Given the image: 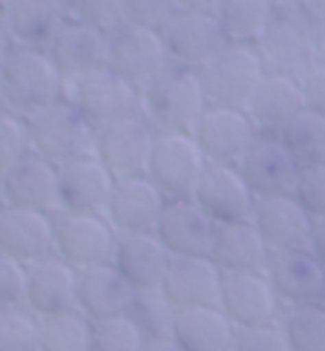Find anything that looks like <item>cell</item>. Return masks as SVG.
I'll return each instance as SVG.
<instances>
[{
    "instance_id": "cell-1",
    "label": "cell",
    "mask_w": 325,
    "mask_h": 351,
    "mask_svg": "<svg viewBox=\"0 0 325 351\" xmlns=\"http://www.w3.org/2000/svg\"><path fill=\"white\" fill-rule=\"evenodd\" d=\"M322 32L325 26L305 9H276L254 47L259 49L268 72H285L302 81L314 66L325 64Z\"/></svg>"
},
{
    "instance_id": "cell-2",
    "label": "cell",
    "mask_w": 325,
    "mask_h": 351,
    "mask_svg": "<svg viewBox=\"0 0 325 351\" xmlns=\"http://www.w3.org/2000/svg\"><path fill=\"white\" fill-rule=\"evenodd\" d=\"M0 84H3L9 112L32 119L58 101H67L69 81L55 66L49 49L14 47L6 64L0 66Z\"/></svg>"
},
{
    "instance_id": "cell-3",
    "label": "cell",
    "mask_w": 325,
    "mask_h": 351,
    "mask_svg": "<svg viewBox=\"0 0 325 351\" xmlns=\"http://www.w3.org/2000/svg\"><path fill=\"white\" fill-rule=\"evenodd\" d=\"M210 107L204 84L196 69L170 66L144 90V119L158 133H190Z\"/></svg>"
},
{
    "instance_id": "cell-4",
    "label": "cell",
    "mask_w": 325,
    "mask_h": 351,
    "mask_svg": "<svg viewBox=\"0 0 325 351\" xmlns=\"http://www.w3.org/2000/svg\"><path fill=\"white\" fill-rule=\"evenodd\" d=\"M199 72L208 101L216 107L248 110L254 101L262 78L268 75L259 49L254 43H228L219 55H213Z\"/></svg>"
},
{
    "instance_id": "cell-5",
    "label": "cell",
    "mask_w": 325,
    "mask_h": 351,
    "mask_svg": "<svg viewBox=\"0 0 325 351\" xmlns=\"http://www.w3.org/2000/svg\"><path fill=\"white\" fill-rule=\"evenodd\" d=\"M26 121L29 138H32V153L47 158L55 167L72 162V158L95 156L98 130L86 121V115L72 101H58V104L40 110Z\"/></svg>"
},
{
    "instance_id": "cell-6",
    "label": "cell",
    "mask_w": 325,
    "mask_h": 351,
    "mask_svg": "<svg viewBox=\"0 0 325 351\" xmlns=\"http://www.w3.org/2000/svg\"><path fill=\"white\" fill-rule=\"evenodd\" d=\"M67 101H72L95 130L144 112V93L110 66L69 81Z\"/></svg>"
},
{
    "instance_id": "cell-7",
    "label": "cell",
    "mask_w": 325,
    "mask_h": 351,
    "mask_svg": "<svg viewBox=\"0 0 325 351\" xmlns=\"http://www.w3.org/2000/svg\"><path fill=\"white\" fill-rule=\"evenodd\" d=\"M170 52L161 32L136 23H121L110 32V69L136 84L144 93L158 75L170 69Z\"/></svg>"
},
{
    "instance_id": "cell-8",
    "label": "cell",
    "mask_w": 325,
    "mask_h": 351,
    "mask_svg": "<svg viewBox=\"0 0 325 351\" xmlns=\"http://www.w3.org/2000/svg\"><path fill=\"white\" fill-rule=\"evenodd\" d=\"M118 230L107 216L95 213H55V254L72 268L107 265L115 256Z\"/></svg>"
},
{
    "instance_id": "cell-9",
    "label": "cell",
    "mask_w": 325,
    "mask_h": 351,
    "mask_svg": "<svg viewBox=\"0 0 325 351\" xmlns=\"http://www.w3.org/2000/svg\"><path fill=\"white\" fill-rule=\"evenodd\" d=\"M208 170V158L190 133H158L147 176L167 199H193L199 179Z\"/></svg>"
},
{
    "instance_id": "cell-10",
    "label": "cell",
    "mask_w": 325,
    "mask_h": 351,
    "mask_svg": "<svg viewBox=\"0 0 325 351\" xmlns=\"http://www.w3.org/2000/svg\"><path fill=\"white\" fill-rule=\"evenodd\" d=\"M158 130L144 115H127L112 124L98 127L95 133V156L107 165L115 179L141 176L150 167V156L156 147Z\"/></svg>"
},
{
    "instance_id": "cell-11",
    "label": "cell",
    "mask_w": 325,
    "mask_h": 351,
    "mask_svg": "<svg viewBox=\"0 0 325 351\" xmlns=\"http://www.w3.org/2000/svg\"><path fill=\"white\" fill-rule=\"evenodd\" d=\"M219 308L236 328H256L282 323V302L268 280V274H225L221 271Z\"/></svg>"
},
{
    "instance_id": "cell-12",
    "label": "cell",
    "mask_w": 325,
    "mask_h": 351,
    "mask_svg": "<svg viewBox=\"0 0 325 351\" xmlns=\"http://www.w3.org/2000/svg\"><path fill=\"white\" fill-rule=\"evenodd\" d=\"M193 138L202 147L204 158H208V165L239 167L248 147L256 138V127H254V121H250L248 110L210 104L202 112V119L193 130Z\"/></svg>"
},
{
    "instance_id": "cell-13",
    "label": "cell",
    "mask_w": 325,
    "mask_h": 351,
    "mask_svg": "<svg viewBox=\"0 0 325 351\" xmlns=\"http://www.w3.org/2000/svg\"><path fill=\"white\" fill-rule=\"evenodd\" d=\"M161 38L167 43L170 61L187 69H202L213 55H219L230 43L216 14L187 9L176 12V18L161 29Z\"/></svg>"
},
{
    "instance_id": "cell-14",
    "label": "cell",
    "mask_w": 325,
    "mask_h": 351,
    "mask_svg": "<svg viewBox=\"0 0 325 351\" xmlns=\"http://www.w3.org/2000/svg\"><path fill=\"white\" fill-rule=\"evenodd\" d=\"M115 176L98 156L72 158V162L58 167V193H61L64 213H95L107 216Z\"/></svg>"
},
{
    "instance_id": "cell-15",
    "label": "cell",
    "mask_w": 325,
    "mask_h": 351,
    "mask_svg": "<svg viewBox=\"0 0 325 351\" xmlns=\"http://www.w3.org/2000/svg\"><path fill=\"white\" fill-rule=\"evenodd\" d=\"M239 173L245 176V182L254 190L256 199H268V196L293 193L300 165L293 162V156L288 153L279 136L256 133L254 144H250L245 158L239 162Z\"/></svg>"
},
{
    "instance_id": "cell-16",
    "label": "cell",
    "mask_w": 325,
    "mask_h": 351,
    "mask_svg": "<svg viewBox=\"0 0 325 351\" xmlns=\"http://www.w3.org/2000/svg\"><path fill=\"white\" fill-rule=\"evenodd\" d=\"M193 202L216 225L254 219V208H256L254 190L248 187L245 176L233 165H208V170H204L193 190Z\"/></svg>"
},
{
    "instance_id": "cell-17",
    "label": "cell",
    "mask_w": 325,
    "mask_h": 351,
    "mask_svg": "<svg viewBox=\"0 0 325 351\" xmlns=\"http://www.w3.org/2000/svg\"><path fill=\"white\" fill-rule=\"evenodd\" d=\"M254 225L259 228L262 239L268 242L271 254H293L311 247L314 219L293 199V193L256 199Z\"/></svg>"
},
{
    "instance_id": "cell-18",
    "label": "cell",
    "mask_w": 325,
    "mask_h": 351,
    "mask_svg": "<svg viewBox=\"0 0 325 351\" xmlns=\"http://www.w3.org/2000/svg\"><path fill=\"white\" fill-rule=\"evenodd\" d=\"M165 204L167 196L147 173L127 176L115 182L107 219L118 233H153Z\"/></svg>"
},
{
    "instance_id": "cell-19",
    "label": "cell",
    "mask_w": 325,
    "mask_h": 351,
    "mask_svg": "<svg viewBox=\"0 0 325 351\" xmlns=\"http://www.w3.org/2000/svg\"><path fill=\"white\" fill-rule=\"evenodd\" d=\"M0 196L6 208L61 213V193H58V167L40 156H26L6 176H0Z\"/></svg>"
},
{
    "instance_id": "cell-20",
    "label": "cell",
    "mask_w": 325,
    "mask_h": 351,
    "mask_svg": "<svg viewBox=\"0 0 325 351\" xmlns=\"http://www.w3.org/2000/svg\"><path fill=\"white\" fill-rule=\"evenodd\" d=\"M216 222L193 199H167L156 237L170 251V256H210Z\"/></svg>"
},
{
    "instance_id": "cell-21",
    "label": "cell",
    "mask_w": 325,
    "mask_h": 351,
    "mask_svg": "<svg viewBox=\"0 0 325 351\" xmlns=\"http://www.w3.org/2000/svg\"><path fill=\"white\" fill-rule=\"evenodd\" d=\"M161 294L176 311L219 305L221 268L210 256H173Z\"/></svg>"
},
{
    "instance_id": "cell-22",
    "label": "cell",
    "mask_w": 325,
    "mask_h": 351,
    "mask_svg": "<svg viewBox=\"0 0 325 351\" xmlns=\"http://www.w3.org/2000/svg\"><path fill=\"white\" fill-rule=\"evenodd\" d=\"M26 308L38 317H52L78 308V268H72L58 254L29 265Z\"/></svg>"
},
{
    "instance_id": "cell-23",
    "label": "cell",
    "mask_w": 325,
    "mask_h": 351,
    "mask_svg": "<svg viewBox=\"0 0 325 351\" xmlns=\"http://www.w3.org/2000/svg\"><path fill=\"white\" fill-rule=\"evenodd\" d=\"M170 251L153 233H118L112 265L132 291H161L170 271Z\"/></svg>"
},
{
    "instance_id": "cell-24",
    "label": "cell",
    "mask_w": 325,
    "mask_h": 351,
    "mask_svg": "<svg viewBox=\"0 0 325 351\" xmlns=\"http://www.w3.org/2000/svg\"><path fill=\"white\" fill-rule=\"evenodd\" d=\"M265 274H268L282 308H297V305L325 300V268L311 251L274 254Z\"/></svg>"
},
{
    "instance_id": "cell-25",
    "label": "cell",
    "mask_w": 325,
    "mask_h": 351,
    "mask_svg": "<svg viewBox=\"0 0 325 351\" xmlns=\"http://www.w3.org/2000/svg\"><path fill=\"white\" fill-rule=\"evenodd\" d=\"M49 55L55 66L64 72V78L75 81L110 66V35L90 23L69 21L52 40Z\"/></svg>"
},
{
    "instance_id": "cell-26",
    "label": "cell",
    "mask_w": 325,
    "mask_h": 351,
    "mask_svg": "<svg viewBox=\"0 0 325 351\" xmlns=\"http://www.w3.org/2000/svg\"><path fill=\"white\" fill-rule=\"evenodd\" d=\"M0 251L32 265L55 254V216L43 210L6 208L0 213Z\"/></svg>"
},
{
    "instance_id": "cell-27",
    "label": "cell",
    "mask_w": 325,
    "mask_h": 351,
    "mask_svg": "<svg viewBox=\"0 0 325 351\" xmlns=\"http://www.w3.org/2000/svg\"><path fill=\"white\" fill-rule=\"evenodd\" d=\"M302 110H305L302 81L285 75V72H268L262 78L254 101H250L248 115L254 121L256 133L279 136Z\"/></svg>"
},
{
    "instance_id": "cell-28",
    "label": "cell",
    "mask_w": 325,
    "mask_h": 351,
    "mask_svg": "<svg viewBox=\"0 0 325 351\" xmlns=\"http://www.w3.org/2000/svg\"><path fill=\"white\" fill-rule=\"evenodd\" d=\"M132 297L136 291L130 288V282L118 274L112 262L78 271V311L93 323L127 317Z\"/></svg>"
},
{
    "instance_id": "cell-29",
    "label": "cell",
    "mask_w": 325,
    "mask_h": 351,
    "mask_svg": "<svg viewBox=\"0 0 325 351\" xmlns=\"http://www.w3.org/2000/svg\"><path fill=\"white\" fill-rule=\"evenodd\" d=\"M271 247L262 239L254 219L216 225L210 259L225 274H262L271 262Z\"/></svg>"
},
{
    "instance_id": "cell-30",
    "label": "cell",
    "mask_w": 325,
    "mask_h": 351,
    "mask_svg": "<svg viewBox=\"0 0 325 351\" xmlns=\"http://www.w3.org/2000/svg\"><path fill=\"white\" fill-rule=\"evenodd\" d=\"M3 14L14 43L35 49H49L58 32L72 21L69 0H12Z\"/></svg>"
},
{
    "instance_id": "cell-31",
    "label": "cell",
    "mask_w": 325,
    "mask_h": 351,
    "mask_svg": "<svg viewBox=\"0 0 325 351\" xmlns=\"http://www.w3.org/2000/svg\"><path fill=\"white\" fill-rule=\"evenodd\" d=\"M170 337L182 351H233L236 326L225 317L219 305L184 308L176 311Z\"/></svg>"
},
{
    "instance_id": "cell-32",
    "label": "cell",
    "mask_w": 325,
    "mask_h": 351,
    "mask_svg": "<svg viewBox=\"0 0 325 351\" xmlns=\"http://www.w3.org/2000/svg\"><path fill=\"white\" fill-rule=\"evenodd\" d=\"M274 0H219L216 21L230 43H256L274 18Z\"/></svg>"
},
{
    "instance_id": "cell-33",
    "label": "cell",
    "mask_w": 325,
    "mask_h": 351,
    "mask_svg": "<svg viewBox=\"0 0 325 351\" xmlns=\"http://www.w3.org/2000/svg\"><path fill=\"white\" fill-rule=\"evenodd\" d=\"M288 153L300 167L325 165V115L302 110L282 133H279Z\"/></svg>"
},
{
    "instance_id": "cell-34",
    "label": "cell",
    "mask_w": 325,
    "mask_h": 351,
    "mask_svg": "<svg viewBox=\"0 0 325 351\" xmlns=\"http://www.w3.org/2000/svg\"><path fill=\"white\" fill-rule=\"evenodd\" d=\"M40 351H93V319L78 308L40 317Z\"/></svg>"
},
{
    "instance_id": "cell-35",
    "label": "cell",
    "mask_w": 325,
    "mask_h": 351,
    "mask_svg": "<svg viewBox=\"0 0 325 351\" xmlns=\"http://www.w3.org/2000/svg\"><path fill=\"white\" fill-rule=\"evenodd\" d=\"M282 331L291 351H325V305L311 302L285 308Z\"/></svg>"
},
{
    "instance_id": "cell-36",
    "label": "cell",
    "mask_w": 325,
    "mask_h": 351,
    "mask_svg": "<svg viewBox=\"0 0 325 351\" xmlns=\"http://www.w3.org/2000/svg\"><path fill=\"white\" fill-rule=\"evenodd\" d=\"M127 317L136 319L139 328L147 334V340H161L173 334L176 308L167 302V297L161 291H136Z\"/></svg>"
},
{
    "instance_id": "cell-37",
    "label": "cell",
    "mask_w": 325,
    "mask_h": 351,
    "mask_svg": "<svg viewBox=\"0 0 325 351\" xmlns=\"http://www.w3.org/2000/svg\"><path fill=\"white\" fill-rule=\"evenodd\" d=\"M0 351H40V317L26 305L0 308Z\"/></svg>"
},
{
    "instance_id": "cell-38",
    "label": "cell",
    "mask_w": 325,
    "mask_h": 351,
    "mask_svg": "<svg viewBox=\"0 0 325 351\" xmlns=\"http://www.w3.org/2000/svg\"><path fill=\"white\" fill-rule=\"evenodd\" d=\"M147 334L132 317L93 323V351H144Z\"/></svg>"
},
{
    "instance_id": "cell-39",
    "label": "cell",
    "mask_w": 325,
    "mask_h": 351,
    "mask_svg": "<svg viewBox=\"0 0 325 351\" xmlns=\"http://www.w3.org/2000/svg\"><path fill=\"white\" fill-rule=\"evenodd\" d=\"M26 156H32L29 121L18 112H0V176H6Z\"/></svg>"
},
{
    "instance_id": "cell-40",
    "label": "cell",
    "mask_w": 325,
    "mask_h": 351,
    "mask_svg": "<svg viewBox=\"0 0 325 351\" xmlns=\"http://www.w3.org/2000/svg\"><path fill=\"white\" fill-rule=\"evenodd\" d=\"M72 9V21L90 23L101 32H115L121 23H127L124 18V0H69Z\"/></svg>"
},
{
    "instance_id": "cell-41",
    "label": "cell",
    "mask_w": 325,
    "mask_h": 351,
    "mask_svg": "<svg viewBox=\"0 0 325 351\" xmlns=\"http://www.w3.org/2000/svg\"><path fill=\"white\" fill-rule=\"evenodd\" d=\"M179 12V0H124V18L127 23L147 26L161 32Z\"/></svg>"
},
{
    "instance_id": "cell-42",
    "label": "cell",
    "mask_w": 325,
    "mask_h": 351,
    "mask_svg": "<svg viewBox=\"0 0 325 351\" xmlns=\"http://www.w3.org/2000/svg\"><path fill=\"white\" fill-rule=\"evenodd\" d=\"M26 282H29V265L0 251V308L26 305Z\"/></svg>"
},
{
    "instance_id": "cell-43",
    "label": "cell",
    "mask_w": 325,
    "mask_h": 351,
    "mask_svg": "<svg viewBox=\"0 0 325 351\" xmlns=\"http://www.w3.org/2000/svg\"><path fill=\"white\" fill-rule=\"evenodd\" d=\"M293 199L311 213V219H325V165L300 167Z\"/></svg>"
},
{
    "instance_id": "cell-44",
    "label": "cell",
    "mask_w": 325,
    "mask_h": 351,
    "mask_svg": "<svg viewBox=\"0 0 325 351\" xmlns=\"http://www.w3.org/2000/svg\"><path fill=\"white\" fill-rule=\"evenodd\" d=\"M233 351H291L282 323L256 326V328H236Z\"/></svg>"
},
{
    "instance_id": "cell-45",
    "label": "cell",
    "mask_w": 325,
    "mask_h": 351,
    "mask_svg": "<svg viewBox=\"0 0 325 351\" xmlns=\"http://www.w3.org/2000/svg\"><path fill=\"white\" fill-rule=\"evenodd\" d=\"M302 93H305V110L325 115V64L314 66L302 78Z\"/></svg>"
},
{
    "instance_id": "cell-46",
    "label": "cell",
    "mask_w": 325,
    "mask_h": 351,
    "mask_svg": "<svg viewBox=\"0 0 325 351\" xmlns=\"http://www.w3.org/2000/svg\"><path fill=\"white\" fill-rule=\"evenodd\" d=\"M317 262L325 268V219H314V233H311V247H308Z\"/></svg>"
},
{
    "instance_id": "cell-47",
    "label": "cell",
    "mask_w": 325,
    "mask_h": 351,
    "mask_svg": "<svg viewBox=\"0 0 325 351\" xmlns=\"http://www.w3.org/2000/svg\"><path fill=\"white\" fill-rule=\"evenodd\" d=\"M14 47H18V43H14V38H12V29L6 23V14L0 12V66L6 64V58L12 55Z\"/></svg>"
},
{
    "instance_id": "cell-48",
    "label": "cell",
    "mask_w": 325,
    "mask_h": 351,
    "mask_svg": "<svg viewBox=\"0 0 325 351\" xmlns=\"http://www.w3.org/2000/svg\"><path fill=\"white\" fill-rule=\"evenodd\" d=\"M216 3H219V0H179V9H187V12H208V14H216Z\"/></svg>"
},
{
    "instance_id": "cell-49",
    "label": "cell",
    "mask_w": 325,
    "mask_h": 351,
    "mask_svg": "<svg viewBox=\"0 0 325 351\" xmlns=\"http://www.w3.org/2000/svg\"><path fill=\"white\" fill-rule=\"evenodd\" d=\"M144 351H182V348L176 346L173 337H161V340H147Z\"/></svg>"
},
{
    "instance_id": "cell-50",
    "label": "cell",
    "mask_w": 325,
    "mask_h": 351,
    "mask_svg": "<svg viewBox=\"0 0 325 351\" xmlns=\"http://www.w3.org/2000/svg\"><path fill=\"white\" fill-rule=\"evenodd\" d=\"M305 12L325 26V0H305Z\"/></svg>"
},
{
    "instance_id": "cell-51",
    "label": "cell",
    "mask_w": 325,
    "mask_h": 351,
    "mask_svg": "<svg viewBox=\"0 0 325 351\" xmlns=\"http://www.w3.org/2000/svg\"><path fill=\"white\" fill-rule=\"evenodd\" d=\"M276 9H305V0H274Z\"/></svg>"
},
{
    "instance_id": "cell-52",
    "label": "cell",
    "mask_w": 325,
    "mask_h": 351,
    "mask_svg": "<svg viewBox=\"0 0 325 351\" xmlns=\"http://www.w3.org/2000/svg\"><path fill=\"white\" fill-rule=\"evenodd\" d=\"M6 95H3V84H0V112H6Z\"/></svg>"
},
{
    "instance_id": "cell-53",
    "label": "cell",
    "mask_w": 325,
    "mask_h": 351,
    "mask_svg": "<svg viewBox=\"0 0 325 351\" xmlns=\"http://www.w3.org/2000/svg\"><path fill=\"white\" fill-rule=\"evenodd\" d=\"M6 210V202H3V196H0V213H3Z\"/></svg>"
},
{
    "instance_id": "cell-54",
    "label": "cell",
    "mask_w": 325,
    "mask_h": 351,
    "mask_svg": "<svg viewBox=\"0 0 325 351\" xmlns=\"http://www.w3.org/2000/svg\"><path fill=\"white\" fill-rule=\"evenodd\" d=\"M322 49H325V32H322Z\"/></svg>"
},
{
    "instance_id": "cell-55",
    "label": "cell",
    "mask_w": 325,
    "mask_h": 351,
    "mask_svg": "<svg viewBox=\"0 0 325 351\" xmlns=\"http://www.w3.org/2000/svg\"><path fill=\"white\" fill-rule=\"evenodd\" d=\"M322 305H325V300H322Z\"/></svg>"
}]
</instances>
